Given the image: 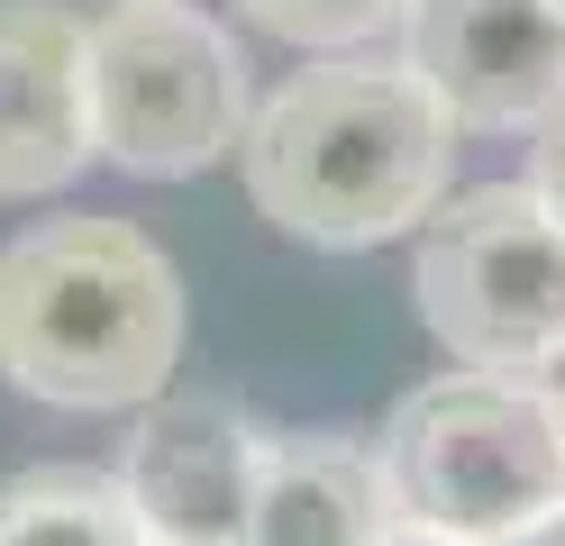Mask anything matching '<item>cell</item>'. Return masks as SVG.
Here are the masks:
<instances>
[{
  "instance_id": "6da1fadb",
  "label": "cell",
  "mask_w": 565,
  "mask_h": 546,
  "mask_svg": "<svg viewBox=\"0 0 565 546\" xmlns=\"http://www.w3.org/2000/svg\"><path fill=\"white\" fill-rule=\"evenodd\" d=\"M456 128L402 55H320L246 109L237 182L282 237L356 255L419 228L447 201Z\"/></svg>"
},
{
  "instance_id": "7a4b0ae2",
  "label": "cell",
  "mask_w": 565,
  "mask_h": 546,
  "mask_svg": "<svg viewBox=\"0 0 565 546\" xmlns=\"http://www.w3.org/2000/svg\"><path fill=\"white\" fill-rule=\"evenodd\" d=\"M183 364V274L128 218H38L0 246V383L46 410H147Z\"/></svg>"
},
{
  "instance_id": "3957f363",
  "label": "cell",
  "mask_w": 565,
  "mask_h": 546,
  "mask_svg": "<svg viewBox=\"0 0 565 546\" xmlns=\"http://www.w3.org/2000/svg\"><path fill=\"white\" fill-rule=\"evenodd\" d=\"M393 520L447 528L466 546H502L511 528L565 510V419L547 400V374H456L419 383L374 437Z\"/></svg>"
},
{
  "instance_id": "277c9868",
  "label": "cell",
  "mask_w": 565,
  "mask_h": 546,
  "mask_svg": "<svg viewBox=\"0 0 565 546\" xmlns=\"http://www.w3.org/2000/svg\"><path fill=\"white\" fill-rule=\"evenodd\" d=\"M92 156L137 182H192L246 137V55L192 0H110L83 28Z\"/></svg>"
},
{
  "instance_id": "5b68a950",
  "label": "cell",
  "mask_w": 565,
  "mask_h": 546,
  "mask_svg": "<svg viewBox=\"0 0 565 546\" xmlns=\"http://www.w3.org/2000/svg\"><path fill=\"white\" fill-rule=\"evenodd\" d=\"M419 319L456 364L547 374L565 355V228L529 182H475L419 218Z\"/></svg>"
},
{
  "instance_id": "8992f818",
  "label": "cell",
  "mask_w": 565,
  "mask_h": 546,
  "mask_svg": "<svg viewBox=\"0 0 565 546\" xmlns=\"http://www.w3.org/2000/svg\"><path fill=\"white\" fill-rule=\"evenodd\" d=\"M402 64L456 128H539L565 109V0H411Z\"/></svg>"
},
{
  "instance_id": "52a82bcc",
  "label": "cell",
  "mask_w": 565,
  "mask_h": 546,
  "mask_svg": "<svg viewBox=\"0 0 565 546\" xmlns=\"http://www.w3.org/2000/svg\"><path fill=\"white\" fill-rule=\"evenodd\" d=\"M265 428L220 392H156L128 428L119 492L147 537H237Z\"/></svg>"
},
{
  "instance_id": "ba28073f",
  "label": "cell",
  "mask_w": 565,
  "mask_h": 546,
  "mask_svg": "<svg viewBox=\"0 0 565 546\" xmlns=\"http://www.w3.org/2000/svg\"><path fill=\"white\" fill-rule=\"evenodd\" d=\"M83 28L64 0H0V201H46L100 164Z\"/></svg>"
},
{
  "instance_id": "9c48e42d",
  "label": "cell",
  "mask_w": 565,
  "mask_h": 546,
  "mask_svg": "<svg viewBox=\"0 0 565 546\" xmlns=\"http://www.w3.org/2000/svg\"><path fill=\"white\" fill-rule=\"evenodd\" d=\"M383 528H393V492H383V464L365 437L265 428L237 546H374Z\"/></svg>"
},
{
  "instance_id": "30bf717a",
  "label": "cell",
  "mask_w": 565,
  "mask_h": 546,
  "mask_svg": "<svg viewBox=\"0 0 565 546\" xmlns=\"http://www.w3.org/2000/svg\"><path fill=\"white\" fill-rule=\"evenodd\" d=\"M0 546H147L119 473L92 464H28L0 483Z\"/></svg>"
},
{
  "instance_id": "8fae6325",
  "label": "cell",
  "mask_w": 565,
  "mask_h": 546,
  "mask_svg": "<svg viewBox=\"0 0 565 546\" xmlns=\"http://www.w3.org/2000/svg\"><path fill=\"white\" fill-rule=\"evenodd\" d=\"M246 19L282 46H310V55H347V46H374L383 28H402L411 0H237Z\"/></svg>"
},
{
  "instance_id": "7c38bea8",
  "label": "cell",
  "mask_w": 565,
  "mask_h": 546,
  "mask_svg": "<svg viewBox=\"0 0 565 546\" xmlns=\"http://www.w3.org/2000/svg\"><path fill=\"white\" fill-rule=\"evenodd\" d=\"M529 192H539L556 210V228H565V109H547V119L529 128Z\"/></svg>"
},
{
  "instance_id": "4fadbf2b",
  "label": "cell",
  "mask_w": 565,
  "mask_h": 546,
  "mask_svg": "<svg viewBox=\"0 0 565 546\" xmlns=\"http://www.w3.org/2000/svg\"><path fill=\"white\" fill-rule=\"evenodd\" d=\"M374 546H466V537H447V528H419V520H393Z\"/></svg>"
},
{
  "instance_id": "5bb4252c",
  "label": "cell",
  "mask_w": 565,
  "mask_h": 546,
  "mask_svg": "<svg viewBox=\"0 0 565 546\" xmlns=\"http://www.w3.org/2000/svg\"><path fill=\"white\" fill-rule=\"evenodd\" d=\"M502 546H565V510H547V520H529V528H511Z\"/></svg>"
},
{
  "instance_id": "9a60e30c",
  "label": "cell",
  "mask_w": 565,
  "mask_h": 546,
  "mask_svg": "<svg viewBox=\"0 0 565 546\" xmlns=\"http://www.w3.org/2000/svg\"><path fill=\"white\" fill-rule=\"evenodd\" d=\"M547 400H556V419H565V355L547 364Z\"/></svg>"
},
{
  "instance_id": "2e32d148",
  "label": "cell",
  "mask_w": 565,
  "mask_h": 546,
  "mask_svg": "<svg viewBox=\"0 0 565 546\" xmlns=\"http://www.w3.org/2000/svg\"><path fill=\"white\" fill-rule=\"evenodd\" d=\"M147 546H237V537H147Z\"/></svg>"
}]
</instances>
